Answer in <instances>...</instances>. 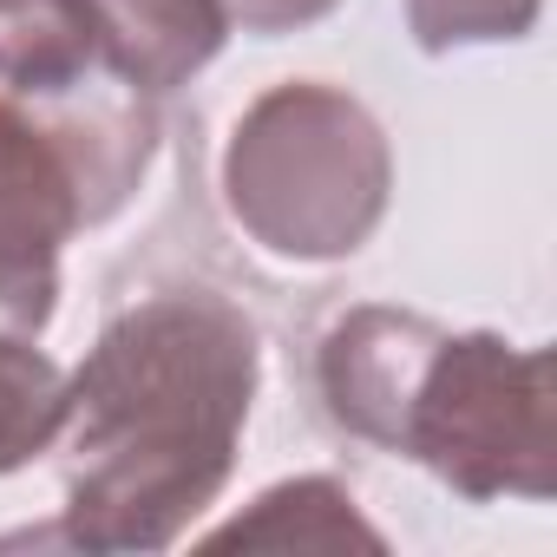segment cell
Wrapping results in <instances>:
<instances>
[{
	"mask_svg": "<svg viewBox=\"0 0 557 557\" xmlns=\"http://www.w3.org/2000/svg\"><path fill=\"white\" fill-rule=\"evenodd\" d=\"M223 8V21L230 27H243V34H296V27H315V21H329L342 0H216Z\"/></svg>",
	"mask_w": 557,
	"mask_h": 557,
	"instance_id": "cell-10",
	"label": "cell"
},
{
	"mask_svg": "<svg viewBox=\"0 0 557 557\" xmlns=\"http://www.w3.org/2000/svg\"><path fill=\"white\" fill-rule=\"evenodd\" d=\"M66 420V374L34 348V335H0V479L53 453Z\"/></svg>",
	"mask_w": 557,
	"mask_h": 557,
	"instance_id": "cell-8",
	"label": "cell"
},
{
	"mask_svg": "<svg viewBox=\"0 0 557 557\" xmlns=\"http://www.w3.org/2000/svg\"><path fill=\"white\" fill-rule=\"evenodd\" d=\"M394 190V158L361 99L315 79L269 86L230 132L223 203L230 216L289 262L355 256Z\"/></svg>",
	"mask_w": 557,
	"mask_h": 557,
	"instance_id": "cell-3",
	"label": "cell"
},
{
	"mask_svg": "<svg viewBox=\"0 0 557 557\" xmlns=\"http://www.w3.org/2000/svg\"><path fill=\"white\" fill-rule=\"evenodd\" d=\"M86 184L60 138L0 92V322L40 335L60 309V249L86 230Z\"/></svg>",
	"mask_w": 557,
	"mask_h": 557,
	"instance_id": "cell-4",
	"label": "cell"
},
{
	"mask_svg": "<svg viewBox=\"0 0 557 557\" xmlns=\"http://www.w3.org/2000/svg\"><path fill=\"white\" fill-rule=\"evenodd\" d=\"M106 60L138 92H171L190 73H203L230 34L216 0H79Z\"/></svg>",
	"mask_w": 557,
	"mask_h": 557,
	"instance_id": "cell-5",
	"label": "cell"
},
{
	"mask_svg": "<svg viewBox=\"0 0 557 557\" xmlns=\"http://www.w3.org/2000/svg\"><path fill=\"white\" fill-rule=\"evenodd\" d=\"M537 8L544 0H407V27L426 53H459L524 40L537 27Z\"/></svg>",
	"mask_w": 557,
	"mask_h": 557,
	"instance_id": "cell-9",
	"label": "cell"
},
{
	"mask_svg": "<svg viewBox=\"0 0 557 557\" xmlns=\"http://www.w3.org/2000/svg\"><path fill=\"white\" fill-rule=\"evenodd\" d=\"M210 544H243V550H381V531L361 524L355 498L335 479H289L269 485L243 518L216 524Z\"/></svg>",
	"mask_w": 557,
	"mask_h": 557,
	"instance_id": "cell-7",
	"label": "cell"
},
{
	"mask_svg": "<svg viewBox=\"0 0 557 557\" xmlns=\"http://www.w3.org/2000/svg\"><path fill=\"white\" fill-rule=\"evenodd\" d=\"M99 73H119L79 0H0V86L21 106H53Z\"/></svg>",
	"mask_w": 557,
	"mask_h": 557,
	"instance_id": "cell-6",
	"label": "cell"
},
{
	"mask_svg": "<svg viewBox=\"0 0 557 557\" xmlns=\"http://www.w3.org/2000/svg\"><path fill=\"white\" fill-rule=\"evenodd\" d=\"M329 420L426 466L459 498L557 492V374L544 348L446 335L407 309H348L315 348Z\"/></svg>",
	"mask_w": 557,
	"mask_h": 557,
	"instance_id": "cell-2",
	"label": "cell"
},
{
	"mask_svg": "<svg viewBox=\"0 0 557 557\" xmlns=\"http://www.w3.org/2000/svg\"><path fill=\"white\" fill-rule=\"evenodd\" d=\"M262 342L210 289H158L106 322L66 381V544L171 550L230 485Z\"/></svg>",
	"mask_w": 557,
	"mask_h": 557,
	"instance_id": "cell-1",
	"label": "cell"
}]
</instances>
